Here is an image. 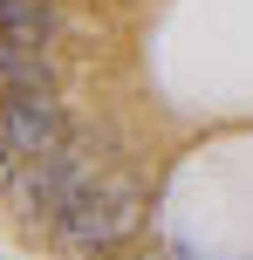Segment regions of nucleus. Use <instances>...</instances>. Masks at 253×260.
<instances>
[{
    "instance_id": "423d86ee",
    "label": "nucleus",
    "mask_w": 253,
    "mask_h": 260,
    "mask_svg": "<svg viewBox=\"0 0 253 260\" xmlns=\"http://www.w3.org/2000/svg\"><path fill=\"white\" fill-rule=\"evenodd\" d=\"M14 165H21V151H14V144L0 137V185H14V178H21V171H14Z\"/></svg>"
},
{
    "instance_id": "20e7f679",
    "label": "nucleus",
    "mask_w": 253,
    "mask_h": 260,
    "mask_svg": "<svg viewBox=\"0 0 253 260\" xmlns=\"http://www.w3.org/2000/svg\"><path fill=\"white\" fill-rule=\"evenodd\" d=\"M7 89H55L48 48H27V41L0 35V96H7Z\"/></svg>"
},
{
    "instance_id": "f03ea898",
    "label": "nucleus",
    "mask_w": 253,
    "mask_h": 260,
    "mask_svg": "<svg viewBox=\"0 0 253 260\" xmlns=\"http://www.w3.org/2000/svg\"><path fill=\"white\" fill-rule=\"evenodd\" d=\"M96 178V144L89 137H68V144H55L48 157H34V165L14 178V199H21V219L27 226H62V212L76 206V192Z\"/></svg>"
},
{
    "instance_id": "7ed1b4c3",
    "label": "nucleus",
    "mask_w": 253,
    "mask_h": 260,
    "mask_svg": "<svg viewBox=\"0 0 253 260\" xmlns=\"http://www.w3.org/2000/svg\"><path fill=\"white\" fill-rule=\"evenodd\" d=\"M0 137L21 157H48L55 144H68V117L55 103V89H7L0 96Z\"/></svg>"
},
{
    "instance_id": "39448f33",
    "label": "nucleus",
    "mask_w": 253,
    "mask_h": 260,
    "mask_svg": "<svg viewBox=\"0 0 253 260\" xmlns=\"http://www.w3.org/2000/svg\"><path fill=\"white\" fill-rule=\"evenodd\" d=\"M55 0H0V35L27 41V48H48L55 41Z\"/></svg>"
},
{
    "instance_id": "f257e3e1",
    "label": "nucleus",
    "mask_w": 253,
    "mask_h": 260,
    "mask_svg": "<svg viewBox=\"0 0 253 260\" xmlns=\"http://www.w3.org/2000/svg\"><path fill=\"white\" fill-rule=\"evenodd\" d=\"M137 219H144V192H137L130 178H89L76 192V206L62 212L55 240H62L68 253L96 260V253H117L123 240L137 233Z\"/></svg>"
}]
</instances>
